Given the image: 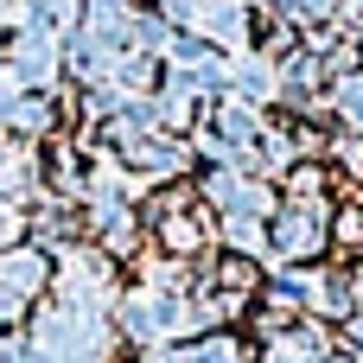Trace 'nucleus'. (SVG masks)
Instances as JSON below:
<instances>
[{
	"instance_id": "nucleus-3",
	"label": "nucleus",
	"mask_w": 363,
	"mask_h": 363,
	"mask_svg": "<svg viewBox=\"0 0 363 363\" xmlns=\"http://www.w3.org/2000/svg\"><path fill=\"white\" fill-rule=\"evenodd\" d=\"M223 70H230V96H236V102H249V108L281 102V64H274V57L236 51V57H223Z\"/></svg>"
},
{
	"instance_id": "nucleus-7",
	"label": "nucleus",
	"mask_w": 363,
	"mask_h": 363,
	"mask_svg": "<svg viewBox=\"0 0 363 363\" xmlns=\"http://www.w3.org/2000/svg\"><path fill=\"white\" fill-rule=\"evenodd\" d=\"M217 236H223L230 255H242V262H268V223H255V217H217Z\"/></svg>"
},
{
	"instance_id": "nucleus-5",
	"label": "nucleus",
	"mask_w": 363,
	"mask_h": 363,
	"mask_svg": "<svg viewBox=\"0 0 363 363\" xmlns=\"http://www.w3.org/2000/svg\"><path fill=\"white\" fill-rule=\"evenodd\" d=\"M45 281H51V262H45V249H6V255H0V287H6L19 306H26V300H32Z\"/></svg>"
},
{
	"instance_id": "nucleus-1",
	"label": "nucleus",
	"mask_w": 363,
	"mask_h": 363,
	"mask_svg": "<svg viewBox=\"0 0 363 363\" xmlns=\"http://www.w3.org/2000/svg\"><path fill=\"white\" fill-rule=\"evenodd\" d=\"M332 242V217L325 211H300V204H281L268 217V262L262 268H313Z\"/></svg>"
},
{
	"instance_id": "nucleus-6",
	"label": "nucleus",
	"mask_w": 363,
	"mask_h": 363,
	"mask_svg": "<svg viewBox=\"0 0 363 363\" xmlns=\"http://www.w3.org/2000/svg\"><path fill=\"white\" fill-rule=\"evenodd\" d=\"M325 108H332L338 134H357V140H363V70H351V77H332Z\"/></svg>"
},
{
	"instance_id": "nucleus-11",
	"label": "nucleus",
	"mask_w": 363,
	"mask_h": 363,
	"mask_svg": "<svg viewBox=\"0 0 363 363\" xmlns=\"http://www.w3.org/2000/svg\"><path fill=\"white\" fill-rule=\"evenodd\" d=\"M160 19H166L172 32H191V19H198V0H160Z\"/></svg>"
},
{
	"instance_id": "nucleus-12",
	"label": "nucleus",
	"mask_w": 363,
	"mask_h": 363,
	"mask_svg": "<svg viewBox=\"0 0 363 363\" xmlns=\"http://www.w3.org/2000/svg\"><path fill=\"white\" fill-rule=\"evenodd\" d=\"M332 230L338 242H363V211H332Z\"/></svg>"
},
{
	"instance_id": "nucleus-8",
	"label": "nucleus",
	"mask_w": 363,
	"mask_h": 363,
	"mask_svg": "<svg viewBox=\"0 0 363 363\" xmlns=\"http://www.w3.org/2000/svg\"><path fill=\"white\" fill-rule=\"evenodd\" d=\"M191 363H249V351H242L236 332H204V338L191 345Z\"/></svg>"
},
{
	"instance_id": "nucleus-9",
	"label": "nucleus",
	"mask_w": 363,
	"mask_h": 363,
	"mask_svg": "<svg viewBox=\"0 0 363 363\" xmlns=\"http://www.w3.org/2000/svg\"><path fill=\"white\" fill-rule=\"evenodd\" d=\"M6 128H19V134H45V128H51V102H45V96H19V102L6 108Z\"/></svg>"
},
{
	"instance_id": "nucleus-13",
	"label": "nucleus",
	"mask_w": 363,
	"mask_h": 363,
	"mask_svg": "<svg viewBox=\"0 0 363 363\" xmlns=\"http://www.w3.org/2000/svg\"><path fill=\"white\" fill-rule=\"evenodd\" d=\"M147 363H191V345H160V351H147Z\"/></svg>"
},
{
	"instance_id": "nucleus-15",
	"label": "nucleus",
	"mask_w": 363,
	"mask_h": 363,
	"mask_svg": "<svg viewBox=\"0 0 363 363\" xmlns=\"http://www.w3.org/2000/svg\"><path fill=\"white\" fill-rule=\"evenodd\" d=\"M13 230H19V217H13V211L0 204V255H6V242H13Z\"/></svg>"
},
{
	"instance_id": "nucleus-10",
	"label": "nucleus",
	"mask_w": 363,
	"mask_h": 363,
	"mask_svg": "<svg viewBox=\"0 0 363 363\" xmlns=\"http://www.w3.org/2000/svg\"><path fill=\"white\" fill-rule=\"evenodd\" d=\"M325 160H338L345 172H363V140L357 134H332V140H325Z\"/></svg>"
},
{
	"instance_id": "nucleus-2",
	"label": "nucleus",
	"mask_w": 363,
	"mask_h": 363,
	"mask_svg": "<svg viewBox=\"0 0 363 363\" xmlns=\"http://www.w3.org/2000/svg\"><path fill=\"white\" fill-rule=\"evenodd\" d=\"M249 0H198V19H191V32L217 51V57H236V51H249Z\"/></svg>"
},
{
	"instance_id": "nucleus-4",
	"label": "nucleus",
	"mask_w": 363,
	"mask_h": 363,
	"mask_svg": "<svg viewBox=\"0 0 363 363\" xmlns=\"http://www.w3.org/2000/svg\"><path fill=\"white\" fill-rule=\"evenodd\" d=\"M211 134H217L230 153H249V147L268 134V121H262V108H249V102H236V96H217V121H211Z\"/></svg>"
},
{
	"instance_id": "nucleus-14",
	"label": "nucleus",
	"mask_w": 363,
	"mask_h": 363,
	"mask_svg": "<svg viewBox=\"0 0 363 363\" xmlns=\"http://www.w3.org/2000/svg\"><path fill=\"white\" fill-rule=\"evenodd\" d=\"M345 338H351V351H357V363H363V313H351V319H345Z\"/></svg>"
}]
</instances>
